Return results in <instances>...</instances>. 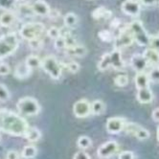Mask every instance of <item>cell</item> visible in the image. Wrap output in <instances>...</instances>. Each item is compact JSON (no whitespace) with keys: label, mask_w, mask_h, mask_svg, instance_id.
I'll list each match as a JSON object with an SVG mask.
<instances>
[{"label":"cell","mask_w":159,"mask_h":159,"mask_svg":"<svg viewBox=\"0 0 159 159\" xmlns=\"http://www.w3.org/2000/svg\"><path fill=\"white\" fill-rule=\"evenodd\" d=\"M29 128L25 118L10 109L0 108V131L13 136H24Z\"/></svg>","instance_id":"6da1fadb"},{"label":"cell","mask_w":159,"mask_h":159,"mask_svg":"<svg viewBox=\"0 0 159 159\" xmlns=\"http://www.w3.org/2000/svg\"><path fill=\"white\" fill-rule=\"evenodd\" d=\"M19 46V40L15 33H8L0 37V60L14 54Z\"/></svg>","instance_id":"7a4b0ae2"},{"label":"cell","mask_w":159,"mask_h":159,"mask_svg":"<svg viewBox=\"0 0 159 159\" xmlns=\"http://www.w3.org/2000/svg\"><path fill=\"white\" fill-rule=\"evenodd\" d=\"M45 31V26L40 22H29L21 27L19 34L22 39L28 41H32L40 39Z\"/></svg>","instance_id":"3957f363"},{"label":"cell","mask_w":159,"mask_h":159,"mask_svg":"<svg viewBox=\"0 0 159 159\" xmlns=\"http://www.w3.org/2000/svg\"><path fill=\"white\" fill-rule=\"evenodd\" d=\"M16 107L20 113L26 116H36L40 111L39 102L32 97H23L18 100Z\"/></svg>","instance_id":"277c9868"},{"label":"cell","mask_w":159,"mask_h":159,"mask_svg":"<svg viewBox=\"0 0 159 159\" xmlns=\"http://www.w3.org/2000/svg\"><path fill=\"white\" fill-rule=\"evenodd\" d=\"M40 67L53 80H59L61 77V73H62L61 64L54 56H47L43 60H41Z\"/></svg>","instance_id":"5b68a950"},{"label":"cell","mask_w":159,"mask_h":159,"mask_svg":"<svg viewBox=\"0 0 159 159\" xmlns=\"http://www.w3.org/2000/svg\"><path fill=\"white\" fill-rule=\"evenodd\" d=\"M129 27L133 36L134 41H136L141 46H149L151 36H149V34L147 33L141 21L134 20L129 24Z\"/></svg>","instance_id":"8992f818"},{"label":"cell","mask_w":159,"mask_h":159,"mask_svg":"<svg viewBox=\"0 0 159 159\" xmlns=\"http://www.w3.org/2000/svg\"><path fill=\"white\" fill-rule=\"evenodd\" d=\"M134 39L132 34L129 30V25L127 27H123L118 36L114 39V48L115 50H121L124 48H127L133 43Z\"/></svg>","instance_id":"52a82bcc"},{"label":"cell","mask_w":159,"mask_h":159,"mask_svg":"<svg viewBox=\"0 0 159 159\" xmlns=\"http://www.w3.org/2000/svg\"><path fill=\"white\" fill-rule=\"evenodd\" d=\"M73 113L77 118H86L91 114V103L86 99H81L73 105Z\"/></svg>","instance_id":"ba28073f"},{"label":"cell","mask_w":159,"mask_h":159,"mask_svg":"<svg viewBox=\"0 0 159 159\" xmlns=\"http://www.w3.org/2000/svg\"><path fill=\"white\" fill-rule=\"evenodd\" d=\"M119 149V145L115 141H107L105 144L101 145L97 151V155L100 158L107 159L111 157L113 154H115Z\"/></svg>","instance_id":"9c48e42d"},{"label":"cell","mask_w":159,"mask_h":159,"mask_svg":"<svg viewBox=\"0 0 159 159\" xmlns=\"http://www.w3.org/2000/svg\"><path fill=\"white\" fill-rule=\"evenodd\" d=\"M127 121L122 117H111L108 118L106 124V128L108 133L118 134L124 130Z\"/></svg>","instance_id":"30bf717a"},{"label":"cell","mask_w":159,"mask_h":159,"mask_svg":"<svg viewBox=\"0 0 159 159\" xmlns=\"http://www.w3.org/2000/svg\"><path fill=\"white\" fill-rule=\"evenodd\" d=\"M124 14L129 16H137L141 12V6L136 0H125L121 5Z\"/></svg>","instance_id":"8fae6325"},{"label":"cell","mask_w":159,"mask_h":159,"mask_svg":"<svg viewBox=\"0 0 159 159\" xmlns=\"http://www.w3.org/2000/svg\"><path fill=\"white\" fill-rule=\"evenodd\" d=\"M130 63L133 69L136 72H144L146 70V68L148 67V61L145 59V57L143 56V54H134L131 57L130 60Z\"/></svg>","instance_id":"7c38bea8"},{"label":"cell","mask_w":159,"mask_h":159,"mask_svg":"<svg viewBox=\"0 0 159 159\" xmlns=\"http://www.w3.org/2000/svg\"><path fill=\"white\" fill-rule=\"evenodd\" d=\"M32 11L34 15H37V16H49L50 12H51V9L49 7V5L43 1V0H38V1L34 2L31 5Z\"/></svg>","instance_id":"4fadbf2b"},{"label":"cell","mask_w":159,"mask_h":159,"mask_svg":"<svg viewBox=\"0 0 159 159\" xmlns=\"http://www.w3.org/2000/svg\"><path fill=\"white\" fill-rule=\"evenodd\" d=\"M108 57H109L110 67H113L114 69H117V70H120L122 68H124L125 63L122 59L120 50H113L112 52L108 53Z\"/></svg>","instance_id":"5bb4252c"},{"label":"cell","mask_w":159,"mask_h":159,"mask_svg":"<svg viewBox=\"0 0 159 159\" xmlns=\"http://www.w3.org/2000/svg\"><path fill=\"white\" fill-rule=\"evenodd\" d=\"M137 101L141 104H150L153 100V94L150 87L137 89V94H136Z\"/></svg>","instance_id":"9a60e30c"},{"label":"cell","mask_w":159,"mask_h":159,"mask_svg":"<svg viewBox=\"0 0 159 159\" xmlns=\"http://www.w3.org/2000/svg\"><path fill=\"white\" fill-rule=\"evenodd\" d=\"M150 82L151 81L149 79V76H148L145 72L136 73V75L134 77V84H135V86L137 87V89L149 87Z\"/></svg>","instance_id":"2e32d148"},{"label":"cell","mask_w":159,"mask_h":159,"mask_svg":"<svg viewBox=\"0 0 159 159\" xmlns=\"http://www.w3.org/2000/svg\"><path fill=\"white\" fill-rule=\"evenodd\" d=\"M143 56L147 60L148 63L158 65L159 64V51L153 48H148L143 53Z\"/></svg>","instance_id":"e0dca14e"},{"label":"cell","mask_w":159,"mask_h":159,"mask_svg":"<svg viewBox=\"0 0 159 159\" xmlns=\"http://www.w3.org/2000/svg\"><path fill=\"white\" fill-rule=\"evenodd\" d=\"M65 54L72 56V57H78V58H81V57H84L86 55L87 53V49L84 46V45H80L77 44L75 46L72 47H68L64 49Z\"/></svg>","instance_id":"ac0fdd59"},{"label":"cell","mask_w":159,"mask_h":159,"mask_svg":"<svg viewBox=\"0 0 159 159\" xmlns=\"http://www.w3.org/2000/svg\"><path fill=\"white\" fill-rule=\"evenodd\" d=\"M16 16L11 11H6L3 14L0 15V25L2 27H10L12 26L16 21Z\"/></svg>","instance_id":"d6986e66"},{"label":"cell","mask_w":159,"mask_h":159,"mask_svg":"<svg viewBox=\"0 0 159 159\" xmlns=\"http://www.w3.org/2000/svg\"><path fill=\"white\" fill-rule=\"evenodd\" d=\"M112 16L111 11L105 8V7H99L95 9L92 12V17L96 20H102V19H108Z\"/></svg>","instance_id":"ffe728a7"},{"label":"cell","mask_w":159,"mask_h":159,"mask_svg":"<svg viewBox=\"0 0 159 159\" xmlns=\"http://www.w3.org/2000/svg\"><path fill=\"white\" fill-rule=\"evenodd\" d=\"M31 69L26 65V63H21L16 66L15 70V77L18 80H25L31 74Z\"/></svg>","instance_id":"44dd1931"},{"label":"cell","mask_w":159,"mask_h":159,"mask_svg":"<svg viewBox=\"0 0 159 159\" xmlns=\"http://www.w3.org/2000/svg\"><path fill=\"white\" fill-rule=\"evenodd\" d=\"M24 137L29 142H38L41 138V131L37 128H29Z\"/></svg>","instance_id":"7402d4cb"},{"label":"cell","mask_w":159,"mask_h":159,"mask_svg":"<svg viewBox=\"0 0 159 159\" xmlns=\"http://www.w3.org/2000/svg\"><path fill=\"white\" fill-rule=\"evenodd\" d=\"M38 154V149L35 146H25L21 152V156L24 159H34Z\"/></svg>","instance_id":"603a6c76"},{"label":"cell","mask_w":159,"mask_h":159,"mask_svg":"<svg viewBox=\"0 0 159 159\" xmlns=\"http://www.w3.org/2000/svg\"><path fill=\"white\" fill-rule=\"evenodd\" d=\"M106 106L101 100H95L91 103V113L94 115H101L105 112Z\"/></svg>","instance_id":"cb8c5ba5"},{"label":"cell","mask_w":159,"mask_h":159,"mask_svg":"<svg viewBox=\"0 0 159 159\" xmlns=\"http://www.w3.org/2000/svg\"><path fill=\"white\" fill-rule=\"evenodd\" d=\"M25 63L30 68V69L32 70V69H36V68L40 67V65H41V60L39 58L38 56L31 55V56H29L28 58L26 59Z\"/></svg>","instance_id":"d4e9b609"},{"label":"cell","mask_w":159,"mask_h":159,"mask_svg":"<svg viewBox=\"0 0 159 159\" xmlns=\"http://www.w3.org/2000/svg\"><path fill=\"white\" fill-rule=\"evenodd\" d=\"M63 22H64L65 27L72 28V27L76 26L78 23V16L74 13H68L64 16Z\"/></svg>","instance_id":"484cf974"},{"label":"cell","mask_w":159,"mask_h":159,"mask_svg":"<svg viewBox=\"0 0 159 159\" xmlns=\"http://www.w3.org/2000/svg\"><path fill=\"white\" fill-rule=\"evenodd\" d=\"M77 145H78V147L80 148V149L86 150V149H89V148L91 147L92 141L88 137V136L83 135V136H80V137L78 138Z\"/></svg>","instance_id":"4316f807"},{"label":"cell","mask_w":159,"mask_h":159,"mask_svg":"<svg viewBox=\"0 0 159 159\" xmlns=\"http://www.w3.org/2000/svg\"><path fill=\"white\" fill-rule=\"evenodd\" d=\"M109 67H110L109 57H108V53H107L102 56L101 61L98 63V69L101 71H105V70H107Z\"/></svg>","instance_id":"83f0119b"},{"label":"cell","mask_w":159,"mask_h":159,"mask_svg":"<svg viewBox=\"0 0 159 159\" xmlns=\"http://www.w3.org/2000/svg\"><path fill=\"white\" fill-rule=\"evenodd\" d=\"M134 136L139 140H147V139L150 138L151 134H150V131L148 129H144L143 127H140L137 129V131L134 133Z\"/></svg>","instance_id":"f1b7e54d"},{"label":"cell","mask_w":159,"mask_h":159,"mask_svg":"<svg viewBox=\"0 0 159 159\" xmlns=\"http://www.w3.org/2000/svg\"><path fill=\"white\" fill-rule=\"evenodd\" d=\"M114 83L119 87H125L129 84V77L127 75H125V74H120V75L115 77Z\"/></svg>","instance_id":"f546056e"},{"label":"cell","mask_w":159,"mask_h":159,"mask_svg":"<svg viewBox=\"0 0 159 159\" xmlns=\"http://www.w3.org/2000/svg\"><path fill=\"white\" fill-rule=\"evenodd\" d=\"M61 67L62 68H65L66 70H68L71 73H77L79 70H80V65L79 63H77L76 61H70V62H65V63H61Z\"/></svg>","instance_id":"4dcf8cb0"},{"label":"cell","mask_w":159,"mask_h":159,"mask_svg":"<svg viewBox=\"0 0 159 159\" xmlns=\"http://www.w3.org/2000/svg\"><path fill=\"white\" fill-rule=\"evenodd\" d=\"M99 38L106 42H110V41H114V37H113L112 33L107 31V30H104V31H100L99 32Z\"/></svg>","instance_id":"1f68e13d"},{"label":"cell","mask_w":159,"mask_h":159,"mask_svg":"<svg viewBox=\"0 0 159 159\" xmlns=\"http://www.w3.org/2000/svg\"><path fill=\"white\" fill-rule=\"evenodd\" d=\"M47 36L52 39H57L61 37V28H58L56 26L51 27L48 31H47Z\"/></svg>","instance_id":"d6a6232c"},{"label":"cell","mask_w":159,"mask_h":159,"mask_svg":"<svg viewBox=\"0 0 159 159\" xmlns=\"http://www.w3.org/2000/svg\"><path fill=\"white\" fill-rule=\"evenodd\" d=\"M11 97L9 89L6 87V85L0 84V101H8Z\"/></svg>","instance_id":"836d02e7"},{"label":"cell","mask_w":159,"mask_h":159,"mask_svg":"<svg viewBox=\"0 0 159 159\" xmlns=\"http://www.w3.org/2000/svg\"><path fill=\"white\" fill-rule=\"evenodd\" d=\"M16 4V0H0V9L11 11Z\"/></svg>","instance_id":"e575fe53"},{"label":"cell","mask_w":159,"mask_h":159,"mask_svg":"<svg viewBox=\"0 0 159 159\" xmlns=\"http://www.w3.org/2000/svg\"><path fill=\"white\" fill-rule=\"evenodd\" d=\"M148 76H149L150 81L153 83H159V66H155L154 68H152Z\"/></svg>","instance_id":"d590c367"},{"label":"cell","mask_w":159,"mask_h":159,"mask_svg":"<svg viewBox=\"0 0 159 159\" xmlns=\"http://www.w3.org/2000/svg\"><path fill=\"white\" fill-rule=\"evenodd\" d=\"M141 126H139V125H137V124H134V123H127L126 124V126H125V129H124V130L126 131V132H128V133H129V134H133L134 135V133L137 131V129L140 128Z\"/></svg>","instance_id":"8d00e7d4"},{"label":"cell","mask_w":159,"mask_h":159,"mask_svg":"<svg viewBox=\"0 0 159 159\" xmlns=\"http://www.w3.org/2000/svg\"><path fill=\"white\" fill-rule=\"evenodd\" d=\"M10 73H11V67L5 62L0 63V76H7Z\"/></svg>","instance_id":"74e56055"},{"label":"cell","mask_w":159,"mask_h":159,"mask_svg":"<svg viewBox=\"0 0 159 159\" xmlns=\"http://www.w3.org/2000/svg\"><path fill=\"white\" fill-rule=\"evenodd\" d=\"M63 39L65 40V48L72 47V46H75V45H77V41L75 39V38L72 37V35L68 36V37H65Z\"/></svg>","instance_id":"f35d334b"},{"label":"cell","mask_w":159,"mask_h":159,"mask_svg":"<svg viewBox=\"0 0 159 159\" xmlns=\"http://www.w3.org/2000/svg\"><path fill=\"white\" fill-rule=\"evenodd\" d=\"M150 45H151V48H153V49L159 51V37L151 36V38H150Z\"/></svg>","instance_id":"ab89813d"},{"label":"cell","mask_w":159,"mask_h":159,"mask_svg":"<svg viewBox=\"0 0 159 159\" xmlns=\"http://www.w3.org/2000/svg\"><path fill=\"white\" fill-rule=\"evenodd\" d=\"M118 159H134V153L130 151L122 152L118 155Z\"/></svg>","instance_id":"60d3db41"},{"label":"cell","mask_w":159,"mask_h":159,"mask_svg":"<svg viewBox=\"0 0 159 159\" xmlns=\"http://www.w3.org/2000/svg\"><path fill=\"white\" fill-rule=\"evenodd\" d=\"M55 47L57 49H60V50L65 49V40L62 37H60L59 39H57L55 40Z\"/></svg>","instance_id":"b9f144b4"},{"label":"cell","mask_w":159,"mask_h":159,"mask_svg":"<svg viewBox=\"0 0 159 159\" xmlns=\"http://www.w3.org/2000/svg\"><path fill=\"white\" fill-rule=\"evenodd\" d=\"M73 159H91V158H90V155L84 151H79L74 154Z\"/></svg>","instance_id":"7bdbcfd3"},{"label":"cell","mask_w":159,"mask_h":159,"mask_svg":"<svg viewBox=\"0 0 159 159\" xmlns=\"http://www.w3.org/2000/svg\"><path fill=\"white\" fill-rule=\"evenodd\" d=\"M29 43H30L31 48H33L34 50H39L40 47H42V40H40L39 39L29 41Z\"/></svg>","instance_id":"ee69618b"},{"label":"cell","mask_w":159,"mask_h":159,"mask_svg":"<svg viewBox=\"0 0 159 159\" xmlns=\"http://www.w3.org/2000/svg\"><path fill=\"white\" fill-rule=\"evenodd\" d=\"M19 153L16 151H9L6 155V159H19Z\"/></svg>","instance_id":"f6af8a7d"},{"label":"cell","mask_w":159,"mask_h":159,"mask_svg":"<svg viewBox=\"0 0 159 159\" xmlns=\"http://www.w3.org/2000/svg\"><path fill=\"white\" fill-rule=\"evenodd\" d=\"M152 117L154 122H159V108H155L152 113Z\"/></svg>","instance_id":"bcb514c9"},{"label":"cell","mask_w":159,"mask_h":159,"mask_svg":"<svg viewBox=\"0 0 159 159\" xmlns=\"http://www.w3.org/2000/svg\"><path fill=\"white\" fill-rule=\"evenodd\" d=\"M139 1L146 6H152L157 2V0H139Z\"/></svg>","instance_id":"7dc6e473"},{"label":"cell","mask_w":159,"mask_h":159,"mask_svg":"<svg viewBox=\"0 0 159 159\" xmlns=\"http://www.w3.org/2000/svg\"><path fill=\"white\" fill-rule=\"evenodd\" d=\"M119 25H120V21L118 19H114V20L112 21V23H111V26L113 28H118Z\"/></svg>","instance_id":"c3c4849f"},{"label":"cell","mask_w":159,"mask_h":159,"mask_svg":"<svg viewBox=\"0 0 159 159\" xmlns=\"http://www.w3.org/2000/svg\"><path fill=\"white\" fill-rule=\"evenodd\" d=\"M156 138H157V140L159 141V126H158L157 130H156Z\"/></svg>","instance_id":"681fc988"},{"label":"cell","mask_w":159,"mask_h":159,"mask_svg":"<svg viewBox=\"0 0 159 159\" xmlns=\"http://www.w3.org/2000/svg\"><path fill=\"white\" fill-rule=\"evenodd\" d=\"M0 140H1V131H0Z\"/></svg>","instance_id":"f907efd6"},{"label":"cell","mask_w":159,"mask_h":159,"mask_svg":"<svg viewBox=\"0 0 159 159\" xmlns=\"http://www.w3.org/2000/svg\"><path fill=\"white\" fill-rule=\"evenodd\" d=\"M158 4H159V3H158Z\"/></svg>","instance_id":"816d5d0a"}]
</instances>
